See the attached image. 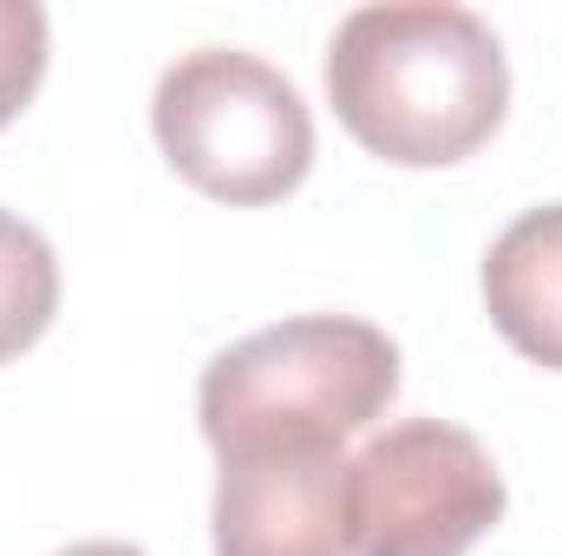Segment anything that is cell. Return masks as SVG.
<instances>
[{
    "label": "cell",
    "mask_w": 562,
    "mask_h": 556,
    "mask_svg": "<svg viewBox=\"0 0 562 556\" xmlns=\"http://www.w3.org/2000/svg\"><path fill=\"white\" fill-rule=\"evenodd\" d=\"M327 105L373 157L438 170L504 125L510 59L471 7H353L327 40Z\"/></svg>",
    "instance_id": "1"
},
{
    "label": "cell",
    "mask_w": 562,
    "mask_h": 556,
    "mask_svg": "<svg viewBox=\"0 0 562 556\" xmlns=\"http://www.w3.org/2000/svg\"><path fill=\"white\" fill-rule=\"evenodd\" d=\"M400 393V347L360 314H294L203 367L196 419L216 458L347 445Z\"/></svg>",
    "instance_id": "2"
},
{
    "label": "cell",
    "mask_w": 562,
    "mask_h": 556,
    "mask_svg": "<svg viewBox=\"0 0 562 556\" xmlns=\"http://www.w3.org/2000/svg\"><path fill=\"white\" fill-rule=\"evenodd\" d=\"M170 170L216 203H276L314 170V112L294 79L236 46L183 53L150 92Z\"/></svg>",
    "instance_id": "3"
},
{
    "label": "cell",
    "mask_w": 562,
    "mask_h": 556,
    "mask_svg": "<svg viewBox=\"0 0 562 556\" xmlns=\"http://www.w3.org/2000/svg\"><path fill=\"white\" fill-rule=\"evenodd\" d=\"M504 498L497 458L464 425H386L347 471L353 556H464L484 531H497Z\"/></svg>",
    "instance_id": "4"
},
{
    "label": "cell",
    "mask_w": 562,
    "mask_h": 556,
    "mask_svg": "<svg viewBox=\"0 0 562 556\" xmlns=\"http://www.w3.org/2000/svg\"><path fill=\"white\" fill-rule=\"evenodd\" d=\"M347 471L353 458L340 445L223 458L210 504L216 556H353Z\"/></svg>",
    "instance_id": "5"
},
{
    "label": "cell",
    "mask_w": 562,
    "mask_h": 556,
    "mask_svg": "<svg viewBox=\"0 0 562 556\" xmlns=\"http://www.w3.org/2000/svg\"><path fill=\"white\" fill-rule=\"evenodd\" d=\"M484 308L497 334L562 374V203L524 210L484 256Z\"/></svg>",
    "instance_id": "6"
},
{
    "label": "cell",
    "mask_w": 562,
    "mask_h": 556,
    "mask_svg": "<svg viewBox=\"0 0 562 556\" xmlns=\"http://www.w3.org/2000/svg\"><path fill=\"white\" fill-rule=\"evenodd\" d=\"M53 314H59V256H53V243L26 216L0 210V367L13 354H26L53 327Z\"/></svg>",
    "instance_id": "7"
},
{
    "label": "cell",
    "mask_w": 562,
    "mask_h": 556,
    "mask_svg": "<svg viewBox=\"0 0 562 556\" xmlns=\"http://www.w3.org/2000/svg\"><path fill=\"white\" fill-rule=\"evenodd\" d=\"M46 53H53L46 7H33V0H0V125H13V119L26 112V99L40 92Z\"/></svg>",
    "instance_id": "8"
},
{
    "label": "cell",
    "mask_w": 562,
    "mask_h": 556,
    "mask_svg": "<svg viewBox=\"0 0 562 556\" xmlns=\"http://www.w3.org/2000/svg\"><path fill=\"white\" fill-rule=\"evenodd\" d=\"M59 556H144V551H132V544H112V537H92V544H72V551H59Z\"/></svg>",
    "instance_id": "9"
}]
</instances>
